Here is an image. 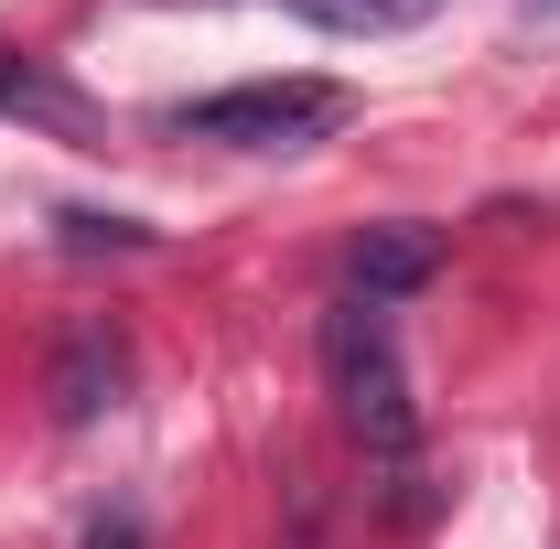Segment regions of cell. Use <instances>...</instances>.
<instances>
[{"label":"cell","mask_w":560,"mask_h":549,"mask_svg":"<svg viewBox=\"0 0 560 549\" xmlns=\"http://www.w3.org/2000/svg\"><path fill=\"white\" fill-rule=\"evenodd\" d=\"M0 119H22V130H55V140H108V119L75 97L55 66H33V55H11L0 44Z\"/></svg>","instance_id":"cell-4"},{"label":"cell","mask_w":560,"mask_h":549,"mask_svg":"<svg viewBox=\"0 0 560 549\" xmlns=\"http://www.w3.org/2000/svg\"><path fill=\"white\" fill-rule=\"evenodd\" d=\"M291 549H335V539H324V528H302V539H291Z\"/></svg>","instance_id":"cell-8"},{"label":"cell","mask_w":560,"mask_h":549,"mask_svg":"<svg viewBox=\"0 0 560 549\" xmlns=\"http://www.w3.org/2000/svg\"><path fill=\"white\" fill-rule=\"evenodd\" d=\"M66 226V248H151V226H130V215H55Z\"/></svg>","instance_id":"cell-6"},{"label":"cell","mask_w":560,"mask_h":549,"mask_svg":"<svg viewBox=\"0 0 560 549\" xmlns=\"http://www.w3.org/2000/svg\"><path fill=\"white\" fill-rule=\"evenodd\" d=\"M119 388H130V335L119 324H75L55 344V366H44V399H55L66 431H86L97 410H119Z\"/></svg>","instance_id":"cell-3"},{"label":"cell","mask_w":560,"mask_h":549,"mask_svg":"<svg viewBox=\"0 0 560 549\" xmlns=\"http://www.w3.org/2000/svg\"><path fill=\"white\" fill-rule=\"evenodd\" d=\"M86 549H151V539H140V517H97V528H86Z\"/></svg>","instance_id":"cell-7"},{"label":"cell","mask_w":560,"mask_h":549,"mask_svg":"<svg viewBox=\"0 0 560 549\" xmlns=\"http://www.w3.org/2000/svg\"><path fill=\"white\" fill-rule=\"evenodd\" d=\"M324 388H335V410H346L355 453H366L388 484H420L410 475V453H420L410 366H399V335H388L377 302H335V313H324Z\"/></svg>","instance_id":"cell-1"},{"label":"cell","mask_w":560,"mask_h":549,"mask_svg":"<svg viewBox=\"0 0 560 549\" xmlns=\"http://www.w3.org/2000/svg\"><path fill=\"white\" fill-rule=\"evenodd\" d=\"M346 86L324 75H259V86H215L195 108H173V140H226V151H313L324 130H346Z\"/></svg>","instance_id":"cell-2"},{"label":"cell","mask_w":560,"mask_h":549,"mask_svg":"<svg viewBox=\"0 0 560 549\" xmlns=\"http://www.w3.org/2000/svg\"><path fill=\"white\" fill-rule=\"evenodd\" d=\"M431 270H442V237H431V226H366L346 248V291L355 302H399V291H420Z\"/></svg>","instance_id":"cell-5"},{"label":"cell","mask_w":560,"mask_h":549,"mask_svg":"<svg viewBox=\"0 0 560 549\" xmlns=\"http://www.w3.org/2000/svg\"><path fill=\"white\" fill-rule=\"evenodd\" d=\"M517 11H560V0H517Z\"/></svg>","instance_id":"cell-9"}]
</instances>
